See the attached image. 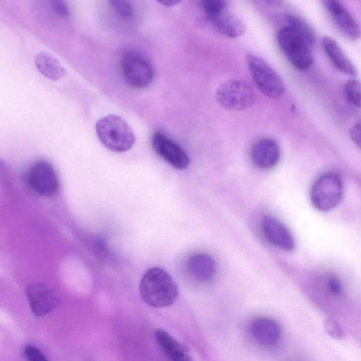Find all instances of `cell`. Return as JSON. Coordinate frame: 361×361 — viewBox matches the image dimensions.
<instances>
[{
    "instance_id": "cell-18",
    "label": "cell",
    "mask_w": 361,
    "mask_h": 361,
    "mask_svg": "<svg viewBox=\"0 0 361 361\" xmlns=\"http://www.w3.org/2000/svg\"><path fill=\"white\" fill-rule=\"evenodd\" d=\"M154 339L169 361H193L184 347L166 331L157 329Z\"/></svg>"
},
{
    "instance_id": "cell-4",
    "label": "cell",
    "mask_w": 361,
    "mask_h": 361,
    "mask_svg": "<svg viewBox=\"0 0 361 361\" xmlns=\"http://www.w3.org/2000/svg\"><path fill=\"white\" fill-rule=\"evenodd\" d=\"M277 42L290 63L298 70L306 71L313 63L309 44L293 28L282 27L276 34Z\"/></svg>"
},
{
    "instance_id": "cell-29",
    "label": "cell",
    "mask_w": 361,
    "mask_h": 361,
    "mask_svg": "<svg viewBox=\"0 0 361 361\" xmlns=\"http://www.w3.org/2000/svg\"><path fill=\"white\" fill-rule=\"evenodd\" d=\"M179 2L180 1H160V3L161 4H164V6H173L175 4H178Z\"/></svg>"
},
{
    "instance_id": "cell-16",
    "label": "cell",
    "mask_w": 361,
    "mask_h": 361,
    "mask_svg": "<svg viewBox=\"0 0 361 361\" xmlns=\"http://www.w3.org/2000/svg\"><path fill=\"white\" fill-rule=\"evenodd\" d=\"M187 270L194 279L207 283L212 281L216 272L214 259L207 254H195L190 256L186 263Z\"/></svg>"
},
{
    "instance_id": "cell-20",
    "label": "cell",
    "mask_w": 361,
    "mask_h": 361,
    "mask_svg": "<svg viewBox=\"0 0 361 361\" xmlns=\"http://www.w3.org/2000/svg\"><path fill=\"white\" fill-rule=\"evenodd\" d=\"M289 27L296 31L310 46H314L317 40L316 34L310 25L300 16L288 13L285 15Z\"/></svg>"
},
{
    "instance_id": "cell-17",
    "label": "cell",
    "mask_w": 361,
    "mask_h": 361,
    "mask_svg": "<svg viewBox=\"0 0 361 361\" xmlns=\"http://www.w3.org/2000/svg\"><path fill=\"white\" fill-rule=\"evenodd\" d=\"M322 44L328 58L338 70L350 75L357 74L355 66L334 39L325 36Z\"/></svg>"
},
{
    "instance_id": "cell-21",
    "label": "cell",
    "mask_w": 361,
    "mask_h": 361,
    "mask_svg": "<svg viewBox=\"0 0 361 361\" xmlns=\"http://www.w3.org/2000/svg\"><path fill=\"white\" fill-rule=\"evenodd\" d=\"M344 90L350 103L361 107V82L357 79H349L345 84Z\"/></svg>"
},
{
    "instance_id": "cell-12",
    "label": "cell",
    "mask_w": 361,
    "mask_h": 361,
    "mask_svg": "<svg viewBox=\"0 0 361 361\" xmlns=\"http://www.w3.org/2000/svg\"><path fill=\"white\" fill-rule=\"evenodd\" d=\"M262 228L267 239L274 245L286 251H292L295 240L290 230L279 220L267 215L262 220Z\"/></svg>"
},
{
    "instance_id": "cell-10",
    "label": "cell",
    "mask_w": 361,
    "mask_h": 361,
    "mask_svg": "<svg viewBox=\"0 0 361 361\" xmlns=\"http://www.w3.org/2000/svg\"><path fill=\"white\" fill-rule=\"evenodd\" d=\"M152 147L156 153L177 169H183L190 164L185 152L161 132H155L152 137Z\"/></svg>"
},
{
    "instance_id": "cell-28",
    "label": "cell",
    "mask_w": 361,
    "mask_h": 361,
    "mask_svg": "<svg viewBox=\"0 0 361 361\" xmlns=\"http://www.w3.org/2000/svg\"><path fill=\"white\" fill-rule=\"evenodd\" d=\"M349 133L353 142L361 149V120L353 124Z\"/></svg>"
},
{
    "instance_id": "cell-26",
    "label": "cell",
    "mask_w": 361,
    "mask_h": 361,
    "mask_svg": "<svg viewBox=\"0 0 361 361\" xmlns=\"http://www.w3.org/2000/svg\"><path fill=\"white\" fill-rule=\"evenodd\" d=\"M326 287L329 291L334 295L339 296L343 293V285L336 276L331 275L327 278Z\"/></svg>"
},
{
    "instance_id": "cell-15",
    "label": "cell",
    "mask_w": 361,
    "mask_h": 361,
    "mask_svg": "<svg viewBox=\"0 0 361 361\" xmlns=\"http://www.w3.org/2000/svg\"><path fill=\"white\" fill-rule=\"evenodd\" d=\"M250 330L253 338L259 344L265 346L276 344L281 333L279 324L267 317L255 319L250 324Z\"/></svg>"
},
{
    "instance_id": "cell-27",
    "label": "cell",
    "mask_w": 361,
    "mask_h": 361,
    "mask_svg": "<svg viewBox=\"0 0 361 361\" xmlns=\"http://www.w3.org/2000/svg\"><path fill=\"white\" fill-rule=\"evenodd\" d=\"M54 12L61 17L70 16V9L63 1H52L50 2Z\"/></svg>"
},
{
    "instance_id": "cell-13",
    "label": "cell",
    "mask_w": 361,
    "mask_h": 361,
    "mask_svg": "<svg viewBox=\"0 0 361 361\" xmlns=\"http://www.w3.org/2000/svg\"><path fill=\"white\" fill-rule=\"evenodd\" d=\"M280 157V147L278 143L271 138H263L258 140L251 149L252 162L262 169L274 168L279 161Z\"/></svg>"
},
{
    "instance_id": "cell-3",
    "label": "cell",
    "mask_w": 361,
    "mask_h": 361,
    "mask_svg": "<svg viewBox=\"0 0 361 361\" xmlns=\"http://www.w3.org/2000/svg\"><path fill=\"white\" fill-rule=\"evenodd\" d=\"M343 183L340 176L329 172L320 176L313 183L310 197L313 207L321 212H329L341 202Z\"/></svg>"
},
{
    "instance_id": "cell-5",
    "label": "cell",
    "mask_w": 361,
    "mask_h": 361,
    "mask_svg": "<svg viewBox=\"0 0 361 361\" xmlns=\"http://www.w3.org/2000/svg\"><path fill=\"white\" fill-rule=\"evenodd\" d=\"M121 75L131 87L145 88L154 78V68L149 60L139 51L126 50L120 60Z\"/></svg>"
},
{
    "instance_id": "cell-25",
    "label": "cell",
    "mask_w": 361,
    "mask_h": 361,
    "mask_svg": "<svg viewBox=\"0 0 361 361\" xmlns=\"http://www.w3.org/2000/svg\"><path fill=\"white\" fill-rule=\"evenodd\" d=\"M24 355L27 361H49L41 350L32 345L25 347Z\"/></svg>"
},
{
    "instance_id": "cell-11",
    "label": "cell",
    "mask_w": 361,
    "mask_h": 361,
    "mask_svg": "<svg viewBox=\"0 0 361 361\" xmlns=\"http://www.w3.org/2000/svg\"><path fill=\"white\" fill-rule=\"evenodd\" d=\"M323 4L336 27L345 36L352 40L360 38L361 27L342 3L336 0H326Z\"/></svg>"
},
{
    "instance_id": "cell-7",
    "label": "cell",
    "mask_w": 361,
    "mask_h": 361,
    "mask_svg": "<svg viewBox=\"0 0 361 361\" xmlns=\"http://www.w3.org/2000/svg\"><path fill=\"white\" fill-rule=\"evenodd\" d=\"M25 183L35 194L52 197L60 192V183L54 167L46 160H39L27 169Z\"/></svg>"
},
{
    "instance_id": "cell-14",
    "label": "cell",
    "mask_w": 361,
    "mask_h": 361,
    "mask_svg": "<svg viewBox=\"0 0 361 361\" xmlns=\"http://www.w3.org/2000/svg\"><path fill=\"white\" fill-rule=\"evenodd\" d=\"M207 20L221 35L235 38L242 35L245 31L243 21L234 13L226 9L210 16H206Z\"/></svg>"
},
{
    "instance_id": "cell-1",
    "label": "cell",
    "mask_w": 361,
    "mask_h": 361,
    "mask_svg": "<svg viewBox=\"0 0 361 361\" xmlns=\"http://www.w3.org/2000/svg\"><path fill=\"white\" fill-rule=\"evenodd\" d=\"M139 291L142 300L154 307L171 305L178 294V286L173 279L159 267H152L143 274Z\"/></svg>"
},
{
    "instance_id": "cell-19",
    "label": "cell",
    "mask_w": 361,
    "mask_h": 361,
    "mask_svg": "<svg viewBox=\"0 0 361 361\" xmlns=\"http://www.w3.org/2000/svg\"><path fill=\"white\" fill-rule=\"evenodd\" d=\"M35 64L39 72L51 80H58L66 75V70L58 59L50 54L40 51L35 56Z\"/></svg>"
},
{
    "instance_id": "cell-6",
    "label": "cell",
    "mask_w": 361,
    "mask_h": 361,
    "mask_svg": "<svg viewBox=\"0 0 361 361\" xmlns=\"http://www.w3.org/2000/svg\"><path fill=\"white\" fill-rule=\"evenodd\" d=\"M250 75L259 90L265 96L276 99L286 92V86L279 74L262 59L254 54L247 56Z\"/></svg>"
},
{
    "instance_id": "cell-23",
    "label": "cell",
    "mask_w": 361,
    "mask_h": 361,
    "mask_svg": "<svg viewBox=\"0 0 361 361\" xmlns=\"http://www.w3.org/2000/svg\"><path fill=\"white\" fill-rule=\"evenodd\" d=\"M324 328L326 333L332 338L342 339L345 336L341 324L334 319H326L324 323Z\"/></svg>"
},
{
    "instance_id": "cell-2",
    "label": "cell",
    "mask_w": 361,
    "mask_h": 361,
    "mask_svg": "<svg viewBox=\"0 0 361 361\" xmlns=\"http://www.w3.org/2000/svg\"><path fill=\"white\" fill-rule=\"evenodd\" d=\"M98 139L107 149L115 152L128 151L135 142V135L128 123L121 116L108 115L95 124Z\"/></svg>"
},
{
    "instance_id": "cell-22",
    "label": "cell",
    "mask_w": 361,
    "mask_h": 361,
    "mask_svg": "<svg viewBox=\"0 0 361 361\" xmlns=\"http://www.w3.org/2000/svg\"><path fill=\"white\" fill-rule=\"evenodd\" d=\"M111 7L120 16L125 19L131 18L133 15V7L129 1H109Z\"/></svg>"
},
{
    "instance_id": "cell-24",
    "label": "cell",
    "mask_w": 361,
    "mask_h": 361,
    "mask_svg": "<svg viewBox=\"0 0 361 361\" xmlns=\"http://www.w3.org/2000/svg\"><path fill=\"white\" fill-rule=\"evenodd\" d=\"M226 1L224 0H204L202 8L206 16L217 13L226 8Z\"/></svg>"
},
{
    "instance_id": "cell-8",
    "label": "cell",
    "mask_w": 361,
    "mask_h": 361,
    "mask_svg": "<svg viewBox=\"0 0 361 361\" xmlns=\"http://www.w3.org/2000/svg\"><path fill=\"white\" fill-rule=\"evenodd\" d=\"M216 97L223 108L231 111L247 109L255 101V94L251 86L238 80H231L221 84L216 90Z\"/></svg>"
},
{
    "instance_id": "cell-9",
    "label": "cell",
    "mask_w": 361,
    "mask_h": 361,
    "mask_svg": "<svg viewBox=\"0 0 361 361\" xmlns=\"http://www.w3.org/2000/svg\"><path fill=\"white\" fill-rule=\"evenodd\" d=\"M25 295L32 314L38 317H44L61 304V298L50 286L40 282L27 284Z\"/></svg>"
}]
</instances>
